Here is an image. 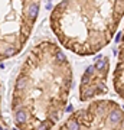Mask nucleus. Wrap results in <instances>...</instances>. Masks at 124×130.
Returning a JSON list of instances; mask_svg holds the SVG:
<instances>
[{"mask_svg": "<svg viewBox=\"0 0 124 130\" xmlns=\"http://www.w3.org/2000/svg\"><path fill=\"white\" fill-rule=\"evenodd\" d=\"M123 113L118 107H115L113 110H110V114H108V123H110L113 127H117V124L123 123Z\"/></svg>", "mask_w": 124, "mask_h": 130, "instance_id": "obj_1", "label": "nucleus"}, {"mask_svg": "<svg viewBox=\"0 0 124 130\" xmlns=\"http://www.w3.org/2000/svg\"><path fill=\"white\" fill-rule=\"evenodd\" d=\"M28 13H29V20H30V23L35 22V19L38 18V13H39V3H32V5L29 6L28 9Z\"/></svg>", "mask_w": 124, "mask_h": 130, "instance_id": "obj_2", "label": "nucleus"}, {"mask_svg": "<svg viewBox=\"0 0 124 130\" xmlns=\"http://www.w3.org/2000/svg\"><path fill=\"white\" fill-rule=\"evenodd\" d=\"M94 65H95V70L97 71L104 72V71H107V68H108V59H107V58H102V59L97 61Z\"/></svg>", "mask_w": 124, "mask_h": 130, "instance_id": "obj_3", "label": "nucleus"}, {"mask_svg": "<svg viewBox=\"0 0 124 130\" xmlns=\"http://www.w3.org/2000/svg\"><path fill=\"white\" fill-rule=\"evenodd\" d=\"M26 119H28V114H26V111H25V110H22V108H19L17 111H16V120H17V123L23 124V123L26 121Z\"/></svg>", "mask_w": 124, "mask_h": 130, "instance_id": "obj_4", "label": "nucleus"}, {"mask_svg": "<svg viewBox=\"0 0 124 130\" xmlns=\"http://www.w3.org/2000/svg\"><path fill=\"white\" fill-rule=\"evenodd\" d=\"M66 129H68V130H79V123H78V120H75V119H72V120H68V121H66Z\"/></svg>", "mask_w": 124, "mask_h": 130, "instance_id": "obj_5", "label": "nucleus"}, {"mask_svg": "<svg viewBox=\"0 0 124 130\" xmlns=\"http://www.w3.org/2000/svg\"><path fill=\"white\" fill-rule=\"evenodd\" d=\"M107 106H108V103L107 101H98L97 103V111L100 113V114L105 113L107 111Z\"/></svg>", "mask_w": 124, "mask_h": 130, "instance_id": "obj_6", "label": "nucleus"}, {"mask_svg": "<svg viewBox=\"0 0 124 130\" xmlns=\"http://www.w3.org/2000/svg\"><path fill=\"white\" fill-rule=\"evenodd\" d=\"M25 85H26V79H25V77H19V79L16 81V88L23 90L25 88Z\"/></svg>", "mask_w": 124, "mask_h": 130, "instance_id": "obj_7", "label": "nucleus"}, {"mask_svg": "<svg viewBox=\"0 0 124 130\" xmlns=\"http://www.w3.org/2000/svg\"><path fill=\"white\" fill-rule=\"evenodd\" d=\"M95 71H97V70H95V65L92 64V65H90V67H88L87 70H85V72H84V74H87V75H90V77H92Z\"/></svg>", "mask_w": 124, "mask_h": 130, "instance_id": "obj_8", "label": "nucleus"}, {"mask_svg": "<svg viewBox=\"0 0 124 130\" xmlns=\"http://www.w3.org/2000/svg\"><path fill=\"white\" fill-rule=\"evenodd\" d=\"M49 129H51V123H49V121H43L36 130H49Z\"/></svg>", "mask_w": 124, "mask_h": 130, "instance_id": "obj_9", "label": "nucleus"}, {"mask_svg": "<svg viewBox=\"0 0 124 130\" xmlns=\"http://www.w3.org/2000/svg\"><path fill=\"white\" fill-rule=\"evenodd\" d=\"M56 59L61 61V62H66V58H65V55L62 52H56Z\"/></svg>", "mask_w": 124, "mask_h": 130, "instance_id": "obj_10", "label": "nucleus"}, {"mask_svg": "<svg viewBox=\"0 0 124 130\" xmlns=\"http://www.w3.org/2000/svg\"><path fill=\"white\" fill-rule=\"evenodd\" d=\"M14 54H16V51H14L13 48H9V49H6L5 56H12V55H14Z\"/></svg>", "mask_w": 124, "mask_h": 130, "instance_id": "obj_11", "label": "nucleus"}, {"mask_svg": "<svg viewBox=\"0 0 124 130\" xmlns=\"http://www.w3.org/2000/svg\"><path fill=\"white\" fill-rule=\"evenodd\" d=\"M121 38H123V33L118 32L117 35H115V42H120V41H121Z\"/></svg>", "mask_w": 124, "mask_h": 130, "instance_id": "obj_12", "label": "nucleus"}, {"mask_svg": "<svg viewBox=\"0 0 124 130\" xmlns=\"http://www.w3.org/2000/svg\"><path fill=\"white\" fill-rule=\"evenodd\" d=\"M74 111V107L72 106H68L66 107V113H72Z\"/></svg>", "mask_w": 124, "mask_h": 130, "instance_id": "obj_13", "label": "nucleus"}, {"mask_svg": "<svg viewBox=\"0 0 124 130\" xmlns=\"http://www.w3.org/2000/svg\"><path fill=\"white\" fill-rule=\"evenodd\" d=\"M51 9H52V3H51V2H49V3L46 5V10H51Z\"/></svg>", "mask_w": 124, "mask_h": 130, "instance_id": "obj_14", "label": "nucleus"}, {"mask_svg": "<svg viewBox=\"0 0 124 130\" xmlns=\"http://www.w3.org/2000/svg\"><path fill=\"white\" fill-rule=\"evenodd\" d=\"M0 130H5V129H2V127H0Z\"/></svg>", "mask_w": 124, "mask_h": 130, "instance_id": "obj_15", "label": "nucleus"}, {"mask_svg": "<svg viewBox=\"0 0 124 130\" xmlns=\"http://www.w3.org/2000/svg\"><path fill=\"white\" fill-rule=\"evenodd\" d=\"M13 130H17V129H13Z\"/></svg>", "mask_w": 124, "mask_h": 130, "instance_id": "obj_16", "label": "nucleus"}, {"mask_svg": "<svg viewBox=\"0 0 124 130\" xmlns=\"http://www.w3.org/2000/svg\"><path fill=\"white\" fill-rule=\"evenodd\" d=\"M49 2H52V0H49Z\"/></svg>", "mask_w": 124, "mask_h": 130, "instance_id": "obj_17", "label": "nucleus"}]
</instances>
